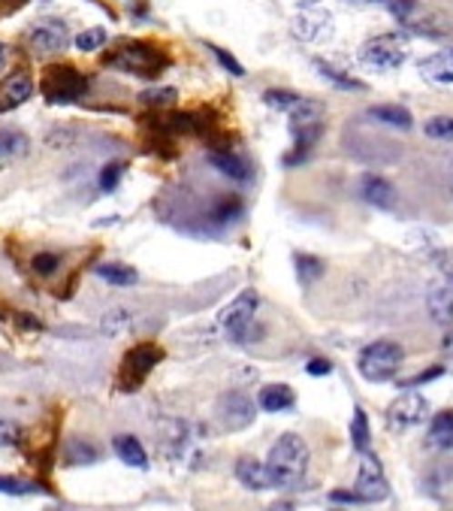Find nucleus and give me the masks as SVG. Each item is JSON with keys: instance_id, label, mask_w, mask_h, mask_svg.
<instances>
[{"instance_id": "nucleus-1", "label": "nucleus", "mask_w": 453, "mask_h": 511, "mask_svg": "<svg viewBox=\"0 0 453 511\" xmlns=\"http://www.w3.org/2000/svg\"><path fill=\"white\" fill-rule=\"evenodd\" d=\"M308 445L297 433H285V436H278L276 445L269 448V457H267V472H269V485L278 487V490H294L299 487L302 481H306V472H308Z\"/></svg>"}, {"instance_id": "nucleus-34", "label": "nucleus", "mask_w": 453, "mask_h": 511, "mask_svg": "<svg viewBox=\"0 0 453 511\" xmlns=\"http://www.w3.org/2000/svg\"><path fill=\"white\" fill-rule=\"evenodd\" d=\"M139 100L146 103V107L151 109H166V107H173V103L178 100V91L176 88H151V91H143L139 94Z\"/></svg>"}, {"instance_id": "nucleus-44", "label": "nucleus", "mask_w": 453, "mask_h": 511, "mask_svg": "<svg viewBox=\"0 0 453 511\" xmlns=\"http://www.w3.org/2000/svg\"><path fill=\"white\" fill-rule=\"evenodd\" d=\"M329 503H338V506H360V499H357L354 490H333V494H329Z\"/></svg>"}, {"instance_id": "nucleus-54", "label": "nucleus", "mask_w": 453, "mask_h": 511, "mask_svg": "<svg viewBox=\"0 0 453 511\" xmlns=\"http://www.w3.org/2000/svg\"><path fill=\"white\" fill-rule=\"evenodd\" d=\"M333 511H342V508H333Z\"/></svg>"}, {"instance_id": "nucleus-12", "label": "nucleus", "mask_w": 453, "mask_h": 511, "mask_svg": "<svg viewBox=\"0 0 453 511\" xmlns=\"http://www.w3.org/2000/svg\"><path fill=\"white\" fill-rule=\"evenodd\" d=\"M254 400L242 391H230L218 400V418L230 433H239L254 424Z\"/></svg>"}, {"instance_id": "nucleus-20", "label": "nucleus", "mask_w": 453, "mask_h": 511, "mask_svg": "<svg viewBox=\"0 0 453 511\" xmlns=\"http://www.w3.org/2000/svg\"><path fill=\"white\" fill-rule=\"evenodd\" d=\"M94 272H97V279H103L112 288H134L139 281V272L118 261H100L97 267H94Z\"/></svg>"}, {"instance_id": "nucleus-50", "label": "nucleus", "mask_w": 453, "mask_h": 511, "mask_svg": "<svg viewBox=\"0 0 453 511\" xmlns=\"http://www.w3.org/2000/svg\"><path fill=\"white\" fill-rule=\"evenodd\" d=\"M4 61H6V46L0 43V67H4Z\"/></svg>"}, {"instance_id": "nucleus-39", "label": "nucleus", "mask_w": 453, "mask_h": 511, "mask_svg": "<svg viewBox=\"0 0 453 511\" xmlns=\"http://www.w3.org/2000/svg\"><path fill=\"white\" fill-rule=\"evenodd\" d=\"M387 9L399 18V25H408L414 18V13L420 9V4H418V0H387Z\"/></svg>"}, {"instance_id": "nucleus-27", "label": "nucleus", "mask_w": 453, "mask_h": 511, "mask_svg": "<svg viewBox=\"0 0 453 511\" xmlns=\"http://www.w3.org/2000/svg\"><path fill=\"white\" fill-rule=\"evenodd\" d=\"M306 100V97H299L297 91H287V88H269V91H263V103H267L269 109H278V112H294L299 103Z\"/></svg>"}, {"instance_id": "nucleus-3", "label": "nucleus", "mask_w": 453, "mask_h": 511, "mask_svg": "<svg viewBox=\"0 0 453 511\" xmlns=\"http://www.w3.org/2000/svg\"><path fill=\"white\" fill-rule=\"evenodd\" d=\"M290 134H294V148L285 155V167H299L324 134V107L315 100H302L290 112Z\"/></svg>"}, {"instance_id": "nucleus-38", "label": "nucleus", "mask_w": 453, "mask_h": 511, "mask_svg": "<svg viewBox=\"0 0 453 511\" xmlns=\"http://www.w3.org/2000/svg\"><path fill=\"white\" fill-rule=\"evenodd\" d=\"M22 442V427L9 418H0V451H9Z\"/></svg>"}, {"instance_id": "nucleus-6", "label": "nucleus", "mask_w": 453, "mask_h": 511, "mask_svg": "<svg viewBox=\"0 0 453 511\" xmlns=\"http://www.w3.org/2000/svg\"><path fill=\"white\" fill-rule=\"evenodd\" d=\"M408 55H411V43L405 34H378L372 40L363 43L360 61L369 70L390 73V70H399L402 64L408 61Z\"/></svg>"}, {"instance_id": "nucleus-14", "label": "nucleus", "mask_w": 453, "mask_h": 511, "mask_svg": "<svg viewBox=\"0 0 453 511\" xmlns=\"http://www.w3.org/2000/svg\"><path fill=\"white\" fill-rule=\"evenodd\" d=\"M209 164L224 173L226 179H233V182H251L254 179V169L251 164L245 160L242 155H236L233 148H209Z\"/></svg>"}, {"instance_id": "nucleus-48", "label": "nucleus", "mask_w": 453, "mask_h": 511, "mask_svg": "<svg viewBox=\"0 0 453 511\" xmlns=\"http://www.w3.org/2000/svg\"><path fill=\"white\" fill-rule=\"evenodd\" d=\"M441 276H445V281L453 288V258H448L445 263H441Z\"/></svg>"}, {"instance_id": "nucleus-16", "label": "nucleus", "mask_w": 453, "mask_h": 511, "mask_svg": "<svg viewBox=\"0 0 453 511\" xmlns=\"http://www.w3.org/2000/svg\"><path fill=\"white\" fill-rule=\"evenodd\" d=\"M360 194H363V200L375 206V210H384V212H390L393 206H396V188L387 182L384 176H375V173H366L363 176V182H360Z\"/></svg>"}, {"instance_id": "nucleus-9", "label": "nucleus", "mask_w": 453, "mask_h": 511, "mask_svg": "<svg viewBox=\"0 0 453 511\" xmlns=\"http://www.w3.org/2000/svg\"><path fill=\"white\" fill-rule=\"evenodd\" d=\"M257 306H260V293L254 288H245L239 297H236L230 306L221 312V330L224 336L230 339V342H245V333L251 330L254 324V315H257Z\"/></svg>"}, {"instance_id": "nucleus-2", "label": "nucleus", "mask_w": 453, "mask_h": 511, "mask_svg": "<svg viewBox=\"0 0 453 511\" xmlns=\"http://www.w3.org/2000/svg\"><path fill=\"white\" fill-rule=\"evenodd\" d=\"M103 67L139 76V79H157L169 67L166 49L146 40H121L116 49L103 55Z\"/></svg>"}, {"instance_id": "nucleus-4", "label": "nucleus", "mask_w": 453, "mask_h": 511, "mask_svg": "<svg viewBox=\"0 0 453 511\" xmlns=\"http://www.w3.org/2000/svg\"><path fill=\"white\" fill-rule=\"evenodd\" d=\"M91 79L82 70H76L73 64H52L40 76V94L52 107H67V103L82 100L88 94Z\"/></svg>"}, {"instance_id": "nucleus-49", "label": "nucleus", "mask_w": 453, "mask_h": 511, "mask_svg": "<svg viewBox=\"0 0 453 511\" xmlns=\"http://www.w3.org/2000/svg\"><path fill=\"white\" fill-rule=\"evenodd\" d=\"M269 511H294V503H272Z\"/></svg>"}, {"instance_id": "nucleus-41", "label": "nucleus", "mask_w": 453, "mask_h": 511, "mask_svg": "<svg viewBox=\"0 0 453 511\" xmlns=\"http://www.w3.org/2000/svg\"><path fill=\"white\" fill-rule=\"evenodd\" d=\"M445 375V366H429V369H423V373L418 375H411V378H405V382H399L402 387H420V384H429V382H436V378Z\"/></svg>"}, {"instance_id": "nucleus-5", "label": "nucleus", "mask_w": 453, "mask_h": 511, "mask_svg": "<svg viewBox=\"0 0 453 511\" xmlns=\"http://www.w3.org/2000/svg\"><path fill=\"white\" fill-rule=\"evenodd\" d=\"M402 361L405 352L399 342H393V339H375L357 357V369H360L366 382H390L399 373Z\"/></svg>"}, {"instance_id": "nucleus-32", "label": "nucleus", "mask_w": 453, "mask_h": 511, "mask_svg": "<svg viewBox=\"0 0 453 511\" xmlns=\"http://www.w3.org/2000/svg\"><path fill=\"white\" fill-rule=\"evenodd\" d=\"M31 270L36 272V276L52 279L55 272L61 270V254H55V251H36L34 258H31Z\"/></svg>"}, {"instance_id": "nucleus-22", "label": "nucleus", "mask_w": 453, "mask_h": 511, "mask_svg": "<svg viewBox=\"0 0 453 511\" xmlns=\"http://www.w3.org/2000/svg\"><path fill=\"white\" fill-rule=\"evenodd\" d=\"M427 448H436V451H450L453 448V409L438 412L436 418L429 421Z\"/></svg>"}, {"instance_id": "nucleus-29", "label": "nucleus", "mask_w": 453, "mask_h": 511, "mask_svg": "<svg viewBox=\"0 0 453 511\" xmlns=\"http://www.w3.org/2000/svg\"><path fill=\"white\" fill-rule=\"evenodd\" d=\"M351 445L357 454L369 451V418L360 405H354V418H351Z\"/></svg>"}, {"instance_id": "nucleus-28", "label": "nucleus", "mask_w": 453, "mask_h": 511, "mask_svg": "<svg viewBox=\"0 0 453 511\" xmlns=\"http://www.w3.org/2000/svg\"><path fill=\"white\" fill-rule=\"evenodd\" d=\"M27 137L22 130H0V160H9V158H22L27 155Z\"/></svg>"}, {"instance_id": "nucleus-11", "label": "nucleus", "mask_w": 453, "mask_h": 511, "mask_svg": "<svg viewBox=\"0 0 453 511\" xmlns=\"http://www.w3.org/2000/svg\"><path fill=\"white\" fill-rule=\"evenodd\" d=\"M429 418V400L423 393H402L399 400L390 403V409H387V427L393 433H405L411 427H420L423 421Z\"/></svg>"}, {"instance_id": "nucleus-53", "label": "nucleus", "mask_w": 453, "mask_h": 511, "mask_svg": "<svg viewBox=\"0 0 453 511\" xmlns=\"http://www.w3.org/2000/svg\"><path fill=\"white\" fill-rule=\"evenodd\" d=\"M450 58H453V49H450Z\"/></svg>"}, {"instance_id": "nucleus-19", "label": "nucleus", "mask_w": 453, "mask_h": 511, "mask_svg": "<svg viewBox=\"0 0 453 511\" xmlns=\"http://www.w3.org/2000/svg\"><path fill=\"white\" fill-rule=\"evenodd\" d=\"M236 478H239V485H242L245 490H254V494H257V490L272 487V485H269L267 463H260L257 457H248V454L236 460Z\"/></svg>"}, {"instance_id": "nucleus-24", "label": "nucleus", "mask_w": 453, "mask_h": 511, "mask_svg": "<svg viewBox=\"0 0 453 511\" xmlns=\"http://www.w3.org/2000/svg\"><path fill=\"white\" fill-rule=\"evenodd\" d=\"M369 118L378 121V125L396 128V130H411L414 128L411 112L405 109V107H396V103H381V107H372L369 109Z\"/></svg>"}, {"instance_id": "nucleus-40", "label": "nucleus", "mask_w": 453, "mask_h": 511, "mask_svg": "<svg viewBox=\"0 0 453 511\" xmlns=\"http://www.w3.org/2000/svg\"><path fill=\"white\" fill-rule=\"evenodd\" d=\"M206 46H209V52L215 55V58H218V64H221V67H224L226 73H233V76H245V67L233 58L230 52H224L221 46H215V43H206Z\"/></svg>"}, {"instance_id": "nucleus-23", "label": "nucleus", "mask_w": 453, "mask_h": 511, "mask_svg": "<svg viewBox=\"0 0 453 511\" xmlns=\"http://www.w3.org/2000/svg\"><path fill=\"white\" fill-rule=\"evenodd\" d=\"M420 76L432 85H453V58L445 52L429 55L420 61Z\"/></svg>"}, {"instance_id": "nucleus-21", "label": "nucleus", "mask_w": 453, "mask_h": 511, "mask_svg": "<svg viewBox=\"0 0 453 511\" xmlns=\"http://www.w3.org/2000/svg\"><path fill=\"white\" fill-rule=\"evenodd\" d=\"M112 451H116L118 460L127 463V466L148 469V454L143 448V442H139L136 436H130V433H121V436L112 439Z\"/></svg>"}, {"instance_id": "nucleus-17", "label": "nucleus", "mask_w": 453, "mask_h": 511, "mask_svg": "<svg viewBox=\"0 0 453 511\" xmlns=\"http://www.w3.org/2000/svg\"><path fill=\"white\" fill-rule=\"evenodd\" d=\"M333 34V15L324 13V9H317V13H311V9H302V15L297 18V36L308 43H320L327 40V36Z\"/></svg>"}, {"instance_id": "nucleus-42", "label": "nucleus", "mask_w": 453, "mask_h": 511, "mask_svg": "<svg viewBox=\"0 0 453 511\" xmlns=\"http://www.w3.org/2000/svg\"><path fill=\"white\" fill-rule=\"evenodd\" d=\"M130 324V312L127 309H118V312H112V318L103 321V330L112 336H118V330H125Z\"/></svg>"}, {"instance_id": "nucleus-35", "label": "nucleus", "mask_w": 453, "mask_h": 511, "mask_svg": "<svg viewBox=\"0 0 453 511\" xmlns=\"http://www.w3.org/2000/svg\"><path fill=\"white\" fill-rule=\"evenodd\" d=\"M73 43H76V49H79V52H97V49H103V46L109 43V36H106L103 27H88V31H82Z\"/></svg>"}, {"instance_id": "nucleus-37", "label": "nucleus", "mask_w": 453, "mask_h": 511, "mask_svg": "<svg viewBox=\"0 0 453 511\" xmlns=\"http://www.w3.org/2000/svg\"><path fill=\"white\" fill-rule=\"evenodd\" d=\"M36 485L31 481H22V478H13V475H0V494L6 496H27V494H36Z\"/></svg>"}, {"instance_id": "nucleus-31", "label": "nucleus", "mask_w": 453, "mask_h": 511, "mask_svg": "<svg viewBox=\"0 0 453 511\" xmlns=\"http://www.w3.org/2000/svg\"><path fill=\"white\" fill-rule=\"evenodd\" d=\"M97 457H100V451L94 448L91 442H70L67 454H64L67 466H88V463H97Z\"/></svg>"}, {"instance_id": "nucleus-7", "label": "nucleus", "mask_w": 453, "mask_h": 511, "mask_svg": "<svg viewBox=\"0 0 453 511\" xmlns=\"http://www.w3.org/2000/svg\"><path fill=\"white\" fill-rule=\"evenodd\" d=\"M160 361H164V348L157 342H136L134 348H127L118 366V391L125 393L139 391L146 384V378L151 375V369Z\"/></svg>"}, {"instance_id": "nucleus-47", "label": "nucleus", "mask_w": 453, "mask_h": 511, "mask_svg": "<svg viewBox=\"0 0 453 511\" xmlns=\"http://www.w3.org/2000/svg\"><path fill=\"white\" fill-rule=\"evenodd\" d=\"M22 6H25V0H0V18L15 13V9H22Z\"/></svg>"}, {"instance_id": "nucleus-45", "label": "nucleus", "mask_w": 453, "mask_h": 511, "mask_svg": "<svg viewBox=\"0 0 453 511\" xmlns=\"http://www.w3.org/2000/svg\"><path fill=\"white\" fill-rule=\"evenodd\" d=\"M15 321H18V327H25V330H43V321L40 318H34V315H25V312H15Z\"/></svg>"}, {"instance_id": "nucleus-43", "label": "nucleus", "mask_w": 453, "mask_h": 511, "mask_svg": "<svg viewBox=\"0 0 453 511\" xmlns=\"http://www.w3.org/2000/svg\"><path fill=\"white\" fill-rule=\"evenodd\" d=\"M306 373L308 375H329L333 373V361H327V357H311V361L306 363Z\"/></svg>"}, {"instance_id": "nucleus-18", "label": "nucleus", "mask_w": 453, "mask_h": 511, "mask_svg": "<svg viewBox=\"0 0 453 511\" xmlns=\"http://www.w3.org/2000/svg\"><path fill=\"white\" fill-rule=\"evenodd\" d=\"M257 405L263 412H269V414H278V412H290L297 405V393H294V387L290 384H263L260 387V393H257Z\"/></svg>"}, {"instance_id": "nucleus-33", "label": "nucleus", "mask_w": 453, "mask_h": 511, "mask_svg": "<svg viewBox=\"0 0 453 511\" xmlns=\"http://www.w3.org/2000/svg\"><path fill=\"white\" fill-rule=\"evenodd\" d=\"M429 139H438V143H453V116H436L423 125Z\"/></svg>"}, {"instance_id": "nucleus-46", "label": "nucleus", "mask_w": 453, "mask_h": 511, "mask_svg": "<svg viewBox=\"0 0 453 511\" xmlns=\"http://www.w3.org/2000/svg\"><path fill=\"white\" fill-rule=\"evenodd\" d=\"M441 354L453 363V327H448L445 333H441Z\"/></svg>"}, {"instance_id": "nucleus-26", "label": "nucleus", "mask_w": 453, "mask_h": 511, "mask_svg": "<svg viewBox=\"0 0 453 511\" xmlns=\"http://www.w3.org/2000/svg\"><path fill=\"white\" fill-rule=\"evenodd\" d=\"M294 267H297L299 285H306V288H311V285H315V281L327 272L324 261L315 258V254H294Z\"/></svg>"}, {"instance_id": "nucleus-36", "label": "nucleus", "mask_w": 453, "mask_h": 511, "mask_svg": "<svg viewBox=\"0 0 453 511\" xmlns=\"http://www.w3.org/2000/svg\"><path fill=\"white\" fill-rule=\"evenodd\" d=\"M125 169H127V164L125 160H112V164H106L100 169V188L103 191H116L118 188V182H121V176H125Z\"/></svg>"}, {"instance_id": "nucleus-51", "label": "nucleus", "mask_w": 453, "mask_h": 511, "mask_svg": "<svg viewBox=\"0 0 453 511\" xmlns=\"http://www.w3.org/2000/svg\"><path fill=\"white\" fill-rule=\"evenodd\" d=\"M448 182H450V188H453V160L448 164Z\"/></svg>"}, {"instance_id": "nucleus-15", "label": "nucleus", "mask_w": 453, "mask_h": 511, "mask_svg": "<svg viewBox=\"0 0 453 511\" xmlns=\"http://www.w3.org/2000/svg\"><path fill=\"white\" fill-rule=\"evenodd\" d=\"M427 309L438 327H453V288L448 281H432L427 293Z\"/></svg>"}, {"instance_id": "nucleus-8", "label": "nucleus", "mask_w": 453, "mask_h": 511, "mask_svg": "<svg viewBox=\"0 0 453 511\" xmlns=\"http://www.w3.org/2000/svg\"><path fill=\"white\" fill-rule=\"evenodd\" d=\"M27 46H31L34 55H43V58H52V55H61L67 52V46L73 43L70 36V27L64 18H40V22H34L27 27Z\"/></svg>"}, {"instance_id": "nucleus-25", "label": "nucleus", "mask_w": 453, "mask_h": 511, "mask_svg": "<svg viewBox=\"0 0 453 511\" xmlns=\"http://www.w3.org/2000/svg\"><path fill=\"white\" fill-rule=\"evenodd\" d=\"M315 70L324 76L327 82H333L338 91H366V85L360 79H354V76H347L345 70H338L336 64H329V61H315Z\"/></svg>"}, {"instance_id": "nucleus-52", "label": "nucleus", "mask_w": 453, "mask_h": 511, "mask_svg": "<svg viewBox=\"0 0 453 511\" xmlns=\"http://www.w3.org/2000/svg\"><path fill=\"white\" fill-rule=\"evenodd\" d=\"M357 4H387V0H357Z\"/></svg>"}, {"instance_id": "nucleus-30", "label": "nucleus", "mask_w": 453, "mask_h": 511, "mask_svg": "<svg viewBox=\"0 0 453 511\" xmlns=\"http://www.w3.org/2000/svg\"><path fill=\"white\" fill-rule=\"evenodd\" d=\"M242 212H245V206H242V200H239L236 194L221 197V200L215 203V210H212V221H218V224H233V221L242 219Z\"/></svg>"}, {"instance_id": "nucleus-13", "label": "nucleus", "mask_w": 453, "mask_h": 511, "mask_svg": "<svg viewBox=\"0 0 453 511\" xmlns=\"http://www.w3.org/2000/svg\"><path fill=\"white\" fill-rule=\"evenodd\" d=\"M31 94H34V79L25 70H15L13 76H6L0 82V112L18 109L22 103L31 100Z\"/></svg>"}, {"instance_id": "nucleus-10", "label": "nucleus", "mask_w": 453, "mask_h": 511, "mask_svg": "<svg viewBox=\"0 0 453 511\" xmlns=\"http://www.w3.org/2000/svg\"><path fill=\"white\" fill-rule=\"evenodd\" d=\"M354 494H357V499H360V506L384 503V499L390 496V485H387L384 466H381V460H378L372 451H366L363 460H360V472H357Z\"/></svg>"}]
</instances>
